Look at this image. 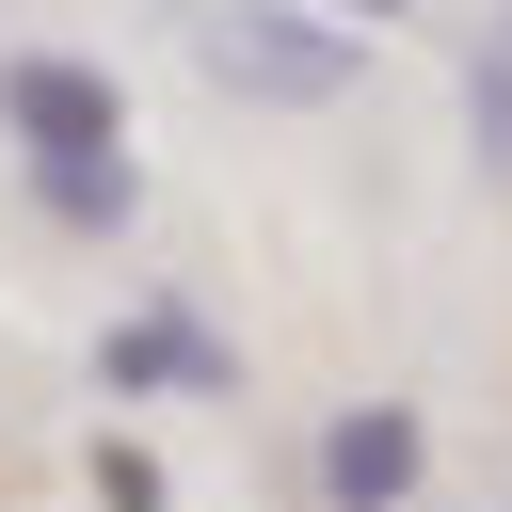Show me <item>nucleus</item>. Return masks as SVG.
<instances>
[{"label":"nucleus","mask_w":512,"mask_h":512,"mask_svg":"<svg viewBox=\"0 0 512 512\" xmlns=\"http://www.w3.org/2000/svg\"><path fill=\"white\" fill-rule=\"evenodd\" d=\"M416 464H432V416H416V400H352V416L320 432V512H400Z\"/></svg>","instance_id":"nucleus-3"},{"label":"nucleus","mask_w":512,"mask_h":512,"mask_svg":"<svg viewBox=\"0 0 512 512\" xmlns=\"http://www.w3.org/2000/svg\"><path fill=\"white\" fill-rule=\"evenodd\" d=\"M96 512H160V464H144V448H112V432H96Z\"/></svg>","instance_id":"nucleus-5"},{"label":"nucleus","mask_w":512,"mask_h":512,"mask_svg":"<svg viewBox=\"0 0 512 512\" xmlns=\"http://www.w3.org/2000/svg\"><path fill=\"white\" fill-rule=\"evenodd\" d=\"M0 128H16L32 176H96V160H128V96H112V64H64V48H0Z\"/></svg>","instance_id":"nucleus-2"},{"label":"nucleus","mask_w":512,"mask_h":512,"mask_svg":"<svg viewBox=\"0 0 512 512\" xmlns=\"http://www.w3.org/2000/svg\"><path fill=\"white\" fill-rule=\"evenodd\" d=\"M320 16H336V32H352V16H416V0H320Z\"/></svg>","instance_id":"nucleus-6"},{"label":"nucleus","mask_w":512,"mask_h":512,"mask_svg":"<svg viewBox=\"0 0 512 512\" xmlns=\"http://www.w3.org/2000/svg\"><path fill=\"white\" fill-rule=\"evenodd\" d=\"M32 192H48L64 224H128V208H144V176H128V160H96V176H32Z\"/></svg>","instance_id":"nucleus-4"},{"label":"nucleus","mask_w":512,"mask_h":512,"mask_svg":"<svg viewBox=\"0 0 512 512\" xmlns=\"http://www.w3.org/2000/svg\"><path fill=\"white\" fill-rule=\"evenodd\" d=\"M192 64H208L224 96H256V112H336V96L368 80V32H336V16H304V0H208V16H192Z\"/></svg>","instance_id":"nucleus-1"}]
</instances>
